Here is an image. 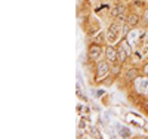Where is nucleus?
I'll return each instance as SVG.
<instances>
[{
    "label": "nucleus",
    "mask_w": 148,
    "mask_h": 139,
    "mask_svg": "<svg viewBox=\"0 0 148 139\" xmlns=\"http://www.w3.org/2000/svg\"><path fill=\"white\" fill-rule=\"evenodd\" d=\"M108 73H110L108 64H107V62H99V64H98V67H96V80H98V81L104 80L107 75H108Z\"/></svg>",
    "instance_id": "nucleus-1"
},
{
    "label": "nucleus",
    "mask_w": 148,
    "mask_h": 139,
    "mask_svg": "<svg viewBox=\"0 0 148 139\" xmlns=\"http://www.w3.org/2000/svg\"><path fill=\"white\" fill-rule=\"evenodd\" d=\"M119 33H120V25H119L117 22L111 24L110 28H108V34H107L108 42H116L117 37H119Z\"/></svg>",
    "instance_id": "nucleus-2"
},
{
    "label": "nucleus",
    "mask_w": 148,
    "mask_h": 139,
    "mask_svg": "<svg viewBox=\"0 0 148 139\" xmlns=\"http://www.w3.org/2000/svg\"><path fill=\"white\" fill-rule=\"evenodd\" d=\"M88 56H89V59H92V61H96L98 58L101 56V46L98 45V43L92 45V46L89 47V52H88Z\"/></svg>",
    "instance_id": "nucleus-3"
},
{
    "label": "nucleus",
    "mask_w": 148,
    "mask_h": 139,
    "mask_svg": "<svg viewBox=\"0 0 148 139\" xmlns=\"http://www.w3.org/2000/svg\"><path fill=\"white\" fill-rule=\"evenodd\" d=\"M117 52H119V50H116L113 46H108V47L105 49V56H107V59H108L110 62H116V61H117Z\"/></svg>",
    "instance_id": "nucleus-4"
},
{
    "label": "nucleus",
    "mask_w": 148,
    "mask_h": 139,
    "mask_svg": "<svg viewBox=\"0 0 148 139\" xmlns=\"http://www.w3.org/2000/svg\"><path fill=\"white\" fill-rule=\"evenodd\" d=\"M111 15L113 16H123L125 15V6H116L113 10H111Z\"/></svg>",
    "instance_id": "nucleus-5"
},
{
    "label": "nucleus",
    "mask_w": 148,
    "mask_h": 139,
    "mask_svg": "<svg viewBox=\"0 0 148 139\" xmlns=\"http://www.w3.org/2000/svg\"><path fill=\"white\" fill-rule=\"evenodd\" d=\"M138 77V70L136 68H132L126 73V79L127 80H133V79H136Z\"/></svg>",
    "instance_id": "nucleus-6"
},
{
    "label": "nucleus",
    "mask_w": 148,
    "mask_h": 139,
    "mask_svg": "<svg viewBox=\"0 0 148 139\" xmlns=\"http://www.w3.org/2000/svg\"><path fill=\"white\" fill-rule=\"evenodd\" d=\"M130 135H132V133H130V130H129L127 127H121V129H120V136H121V138H130Z\"/></svg>",
    "instance_id": "nucleus-7"
},
{
    "label": "nucleus",
    "mask_w": 148,
    "mask_h": 139,
    "mask_svg": "<svg viewBox=\"0 0 148 139\" xmlns=\"http://www.w3.org/2000/svg\"><path fill=\"white\" fill-rule=\"evenodd\" d=\"M125 50H126V49L123 47V46H121V49L119 50V53H120V61H121V62H125V61H126V58H127V55H129L127 52H125Z\"/></svg>",
    "instance_id": "nucleus-8"
},
{
    "label": "nucleus",
    "mask_w": 148,
    "mask_h": 139,
    "mask_svg": "<svg viewBox=\"0 0 148 139\" xmlns=\"http://www.w3.org/2000/svg\"><path fill=\"white\" fill-rule=\"evenodd\" d=\"M127 22H129V25H136V24L139 22V18H138L136 15H130L129 19H127Z\"/></svg>",
    "instance_id": "nucleus-9"
},
{
    "label": "nucleus",
    "mask_w": 148,
    "mask_h": 139,
    "mask_svg": "<svg viewBox=\"0 0 148 139\" xmlns=\"http://www.w3.org/2000/svg\"><path fill=\"white\" fill-rule=\"evenodd\" d=\"M89 133L93 138H101V133H99V130H98L96 127H89Z\"/></svg>",
    "instance_id": "nucleus-10"
},
{
    "label": "nucleus",
    "mask_w": 148,
    "mask_h": 139,
    "mask_svg": "<svg viewBox=\"0 0 148 139\" xmlns=\"http://www.w3.org/2000/svg\"><path fill=\"white\" fill-rule=\"evenodd\" d=\"M121 31H123V34H127L129 33V25H123V27H121Z\"/></svg>",
    "instance_id": "nucleus-11"
},
{
    "label": "nucleus",
    "mask_w": 148,
    "mask_h": 139,
    "mask_svg": "<svg viewBox=\"0 0 148 139\" xmlns=\"http://www.w3.org/2000/svg\"><path fill=\"white\" fill-rule=\"evenodd\" d=\"M121 46H123V47H125V49H126V52H127V53H130V47H129V45H127L126 42H125V43H123Z\"/></svg>",
    "instance_id": "nucleus-12"
},
{
    "label": "nucleus",
    "mask_w": 148,
    "mask_h": 139,
    "mask_svg": "<svg viewBox=\"0 0 148 139\" xmlns=\"http://www.w3.org/2000/svg\"><path fill=\"white\" fill-rule=\"evenodd\" d=\"M99 42H101V43L104 42V36H102V34H99V36H98V39H96V43H98V45H99Z\"/></svg>",
    "instance_id": "nucleus-13"
},
{
    "label": "nucleus",
    "mask_w": 148,
    "mask_h": 139,
    "mask_svg": "<svg viewBox=\"0 0 148 139\" xmlns=\"http://www.w3.org/2000/svg\"><path fill=\"white\" fill-rule=\"evenodd\" d=\"M144 73L148 75V64H145V67H144Z\"/></svg>",
    "instance_id": "nucleus-14"
},
{
    "label": "nucleus",
    "mask_w": 148,
    "mask_h": 139,
    "mask_svg": "<svg viewBox=\"0 0 148 139\" xmlns=\"http://www.w3.org/2000/svg\"><path fill=\"white\" fill-rule=\"evenodd\" d=\"M84 123H86L84 120H82V121H80V127H84Z\"/></svg>",
    "instance_id": "nucleus-15"
},
{
    "label": "nucleus",
    "mask_w": 148,
    "mask_h": 139,
    "mask_svg": "<svg viewBox=\"0 0 148 139\" xmlns=\"http://www.w3.org/2000/svg\"><path fill=\"white\" fill-rule=\"evenodd\" d=\"M145 21H148V10L145 12Z\"/></svg>",
    "instance_id": "nucleus-16"
}]
</instances>
